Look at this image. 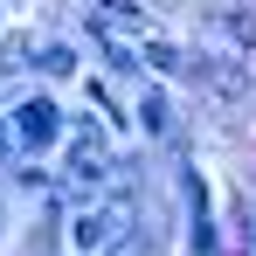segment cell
Listing matches in <instances>:
<instances>
[{"instance_id": "obj_3", "label": "cell", "mask_w": 256, "mask_h": 256, "mask_svg": "<svg viewBox=\"0 0 256 256\" xmlns=\"http://www.w3.org/2000/svg\"><path fill=\"white\" fill-rule=\"evenodd\" d=\"M14 132H21L28 146H48V138L62 132V118H56V104H48V97H35V104H21V111H14Z\"/></svg>"}, {"instance_id": "obj_5", "label": "cell", "mask_w": 256, "mask_h": 256, "mask_svg": "<svg viewBox=\"0 0 256 256\" xmlns=\"http://www.w3.org/2000/svg\"><path fill=\"white\" fill-rule=\"evenodd\" d=\"M7 152H14V146H7V125H0V160H7Z\"/></svg>"}, {"instance_id": "obj_2", "label": "cell", "mask_w": 256, "mask_h": 256, "mask_svg": "<svg viewBox=\"0 0 256 256\" xmlns=\"http://www.w3.org/2000/svg\"><path fill=\"white\" fill-rule=\"evenodd\" d=\"M97 180H104V138L84 132V138L70 146V187H97Z\"/></svg>"}, {"instance_id": "obj_1", "label": "cell", "mask_w": 256, "mask_h": 256, "mask_svg": "<svg viewBox=\"0 0 256 256\" xmlns=\"http://www.w3.org/2000/svg\"><path fill=\"white\" fill-rule=\"evenodd\" d=\"M132 228H138V208L118 194V201H104V208L76 214V250H84V256H111V250L132 242Z\"/></svg>"}, {"instance_id": "obj_4", "label": "cell", "mask_w": 256, "mask_h": 256, "mask_svg": "<svg viewBox=\"0 0 256 256\" xmlns=\"http://www.w3.org/2000/svg\"><path fill=\"white\" fill-rule=\"evenodd\" d=\"M35 62H42L48 76H70V70H76V56H70V48H42V56H35Z\"/></svg>"}]
</instances>
